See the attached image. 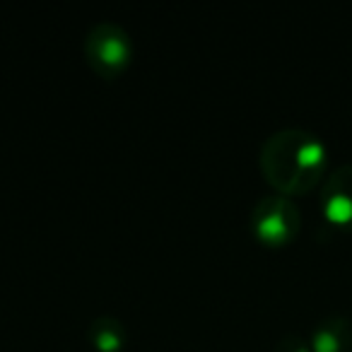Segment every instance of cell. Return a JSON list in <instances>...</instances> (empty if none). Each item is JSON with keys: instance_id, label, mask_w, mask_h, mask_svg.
I'll use <instances>...</instances> for the list:
<instances>
[{"instance_id": "1", "label": "cell", "mask_w": 352, "mask_h": 352, "mask_svg": "<svg viewBox=\"0 0 352 352\" xmlns=\"http://www.w3.org/2000/svg\"><path fill=\"white\" fill-rule=\"evenodd\" d=\"M263 179L283 196H307L328 169V147L307 128H280L263 140L258 152Z\"/></svg>"}, {"instance_id": "2", "label": "cell", "mask_w": 352, "mask_h": 352, "mask_svg": "<svg viewBox=\"0 0 352 352\" xmlns=\"http://www.w3.org/2000/svg\"><path fill=\"white\" fill-rule=\"evenodd\" d=\"M85 56L97 75L107 80L118 78L133 60V39L123 25L99 20L85 34Z\"/></svg>"}, {"instance_id": "3", "label": "cell", "mask_w": 352, "mask_h": 352, "mask_svg": "<svg viewBox=\"0 0 352 352\" xmlns=\"http://www.w3.org/2000/svg\"><path fill=\"white\" fill-rule=\"evenodd\" d=\"M249 227L263 246L280 249L299 234L302 215L292 198L283 196V193H268L256 201L249 215Z\"/></svg>"}, {"instance_id": "4", "label": "cell", "mask_w": 352, "mask_h": 352, "mask_svg": "<svg viewBox=\"0 0 352 352\" xmlns=\"http://www.w3.org/2000/svg\"><path fill=\"white\" fill-rule=\"evenodd\" d=\"M321 210L336 230L352 232V162L328 171L321 186Z\"/></svg>"}, {"instance_id": "5", "label": "cell", "mask_w": 352, "mask_h": 352, "mask_svg": "<svg viewBox=\"0 0 352 352\" xmlns=\"http://www.w3.org/2000/svg\"><path fill=\"white\" fill-rule=\"evenodd\" d=\"M311 352H352V321L342 314H331L314 326L309 336Z\"/></svg>"}, {"instance_id": "6", "label": "cell", "mask_w": 352, "mask_h": 352, "mask_svg": "<svg viewBox=\"0 0 352 352\" xmlns=\"http://www.w3.org/2000/svg\"><path fill=\"white\" fill-rule=\"evenodd\" d=\"M87 340L99 352H121L128 342V331L113 314H99L87 328Z\"/></svg>"}, {"instance_id": "7", "label": "cell", "mask_w": 352, "mask_h": 352, "mask_svg": "<svg viewBox=\"0 0 352 352\" xmlns=\"http://www.w3.org/2000/svg\"><path fill=\"white\" fill-rule=\"evenodd\" d=\"M275 352H311L309 340L297 331H287L280 336V340L275 342Z\"/></svg>"}]
</instances>
